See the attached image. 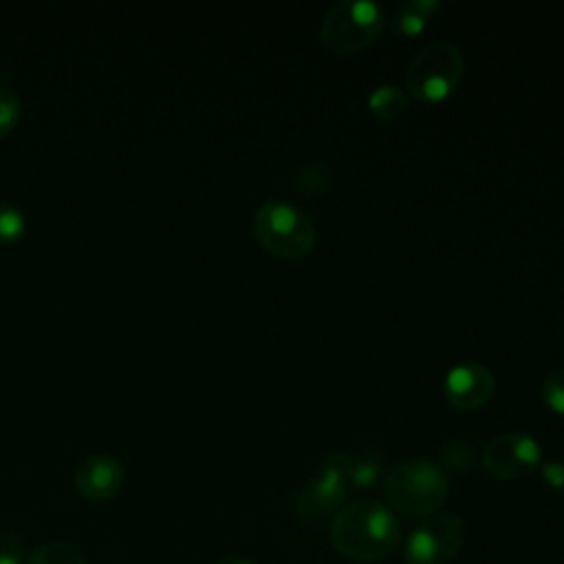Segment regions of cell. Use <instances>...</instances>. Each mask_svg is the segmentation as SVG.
Instances as JSON below:
<instances>
[{"label":"cell","mask_w":564,"mask_h":564,"mask_svg":"<svg viewBox=\"0 0 564 564\" xmlns=\"http://www.w3.org/2000/svg\"><path fill=\"white\" fill-rule=\"evenodd\" d=\"M258 242L280 258H302L315 245V225L306 212L286 200H267L256 209Z\"/></svg>","instance_id":"3957f363"},{"label":"cell","mask_w":564,"mask_h":564,"mask_svg":"<svg viewBox=\"0 0 564 564\" xmlns=\"http://www.w3.org/2000/svg\"><path fill=\"white\" fill-rule=\"evenodd\" d=\"M350 454L333 452L328 454L319 469L308 478V482L295 494L293 509L302 522H319L330 513H337L344 507V500L350 489L348 480Z\"/></svg>","instance_id":"8992f818"},{"label":"cell","mask_w":564,"mask_h":564,"mask_svg":"<svg viewBox=\"0 0 564 564\" xmlns=\"http://www.w3.org/2000/svg\"><path fill=\"white\" fill-rule=\"evenodd\" d=\"M443 386L452 405L471 410L489 401L496 388V379L485 364L460 361L447 370Z\"/></svg>","instance_id":"9c48e42d"},{"label":"cell","mask_w":564,"mask_h":564,"mask_svg":"<svg viewBox=\"0 0 564 564\" xmlns=\"http://www.w3.org/2000/svg\"><path fill=\"white\" fill-rule=\"evenodd\" d=\"M542 478L553 491H564V463L549 460L542 465Z\"/></svg>","instance_id":"ffe728a7"},{"label":"cell","mask_w":564,"mask_h":564,"mask_svg":"<svg viewBox=\"0 0 564 564\" xmlns=\"http://www.w3.org/2000/svg\"><path fill=\"white\" fill-rule=\"evenodd\" d=\"M538 441L527 432H505L494 436L482 449V465L494 478H520L540 465Z\"/></svg>","instance_id":"ba28073f"},{"label":"cell","mask_w":564,"mask_h":564,"mask_svg":"<svg viewBox=\"0 0 564 564\" xmlns=\"http://www.w3.org/2000/svg\"><path fill=\"white\" fill-rule=\"evenodd\" d=\"M443 458L449 467L465 469V467H471V463H474V449H471V445L452 441V443H447V447L443 452Z\"/></svg>","instance_id":"d6986e66"},{"label":"cell","mask_w":564,"mask_h":564,"mask_svg":"<svg viewBox=\"0 0 564 564\" xmlns=\"http://www.w3.org/2000/svg\"><path fill=\"white\" fill-rule=\"evenodd\" d=\"M22 101L13 88L0 86V137L7 134L20 119Z\"/></svg>","instance_id":"2e32d148"},{"label":"cell","mask_w":564,"mask_h":564,"mask_svg":"<svg viewBox=\"0 0 564 564\" xmlns=\"http://www.w3.org/2000/svg\"><path fill=\"white\" fill-rule=\"evenodd\" d=\"M368 106L379 119H394L408 108V95L394 84H379L370 90Z\"/></svg>","instance_id":"4fadbf2b"},{"label":"cell","mask_w":564,"mask_h":564,"mask_svg":"<svg viewBox=\"0 0 564 564\" xmlns=\"http://www.w3.org/2000/svg\"><path fill=\"white\" fill-rule=\"evenodd\" d=\"M463 68L465 59L460 48L449 40H434L410 59L405 84L414 97L438 101L458 86Z\"/></svg>","instance_id":"5b68a950"},{"label":"cell","mask_w":564,"mask_h":564,"mask_svg":"<svg viewBox=\"0 0 564 564\" xmlns=\"http://www.w3.org/2000/svg\"><path fill=\"white\" fill-rule=\"evenodd\" d=\"M0 564H24V549L15 533L0 531Z\"/></svg>","instance_id":"ac0fdd59"},{"label":"cell","mask_w":564,"mask_h":564,"mask_svg":"<svg viewBox=\"0 0 564 564\" xmlns=\"http://www.w3.org/2000/svg\"><path fill=\"white\" fill-rule=\"evenodd\" d=\"M438 0H403L392 13V29L401 35H416L438 11Z\"/></svg>","instance_id":"8fae6325"},{"label":"cell","mask_w":564,"mask_h":564,"mask_svg":"<svg viewBox=\"0 0 564 564\" xmlns=\"http://www.w3.org/2000/svg\"><path fill=\"white\" fill-rule=\"evenodd\" d=\"M381 471H383V463L379 456L375 454H364L357 458L350 456V469H348L350 487L368 489L381 478Z\"/></svg>","instance_id":"5bb4252c"},{"label":"cell","mask_w":564,"mask_h":564,"mask_svg":"<svg viewBox=\"0 0 564 564\" xmlns=\"http://www.w3.org/2000/svg\"><path fill=\"white\" fill-rule=\"evenodd\" d=\"M542 397L555 412L564 414V368L546 375L542 381Z\"/></svg>","instance_id":"e0dca14e"},{"label":"cell","mask_w":564,"mask_h":564,"mask_svg":"<svg viewBox=\"0 0 564 564\" xmlns=\"http://www.w3.org/2000/svg\"><path fill=\"white\" fill-rule=\"evenodd\" d=\"M465 540V522L454 513L425 518L405 542L410 564H447Z\"/></svg>","instance_id":"52a82bcc"},{"label":"cell","mask_w":564,"mask_h":564,"mask_svg":"<svg viewBox=\"0 0 564 564\" xmlns=\"http://www.w3.org/2000/svg\"><path fill=\"white\" fill-rule=\"evenodd\" d=\"M24 564H88L79 546L66 540H51L40 544Z\"/></svg>","instance_id":"7c38bea8"},{"label":"cell","mask_w":564,"mask_h":564,"mask_svg":"<svg viewBox=\"0 0 564 564\" xmlns=\"http://www.w3.org/2000/svg\"><path fill=\"white\" fill-rule=\"evenodd\" d=\"M447 489L449 482L443 467L427 458H408L383 476V496L390 509L410 518L434 516Z\"/></svg>","instance_id":"7a4b0ae2"},{"label":"cell","mask_w":564,"mask_h":564,"mask_svg":"<svg viewBox=\"0 0 564 564\" xmlns=\"http://www.w3.org/2000/svg\"><path fill=\"white\" fill-rule=\"evenodd\" d=\"M386 24L383 7L372 0H339L322 18V42L335 53L368 46Z\"/></svg>","instance_id":"277c9868"},{"label":"cell","mask_w":564,"mask_h":564,"mask_svg":"<svg viewBox=\"0 0 564 564\" xmlns=\"http://www.w3.org/2000/svg\"><path fill=\"white\" fill-rule=\"evenodd\" d=\"M123 485V467L110 454H95L82 460L75 471L77 491L93 502L110 500Z\"/></svg>","instance_id":"30bf717a"},{"label":"cell","mask_w":564,"mask_h":564,"mask_svg":"<svg viewBox=\"0 0 564 564\" xmlns=\"http://www.w3.org/2000/svg\"><path fill=\"white\" fill-rule=\"evenodd\" d=\"M214 564H253V562L247 557H240V555H223Z\"/></svg>","instance_id":"44dd1931"},{"label":"cell","mask_w":564,"mask_h":564,"mask_svg":"<svg viewBox=\"0 0 564 564\" xmlns=\"http://www.w3.org/2000/svg\"><path fill=\"white\" fill-rule=\"evenodd\" d=\"M26 227V218L20 207L0 200V245L15 242Z\"/></svg>","instance_id":"9a60e30c"},{"label":"cell","mask_w":564,"mask_h":564,"mask_svg":"<svg viewBox=\"0 0 564 564\" xmlns=\"http://www.w3.org/2000/svg\"><path fill=\"white\" fill-rule=\"evenodd\" d=\"M401 540L394 511L372 498L344 505L330 524L335 551L355 562H377L388 557Z\"/></svg>","instance_id":"6da1fadb"}]
</instances>
